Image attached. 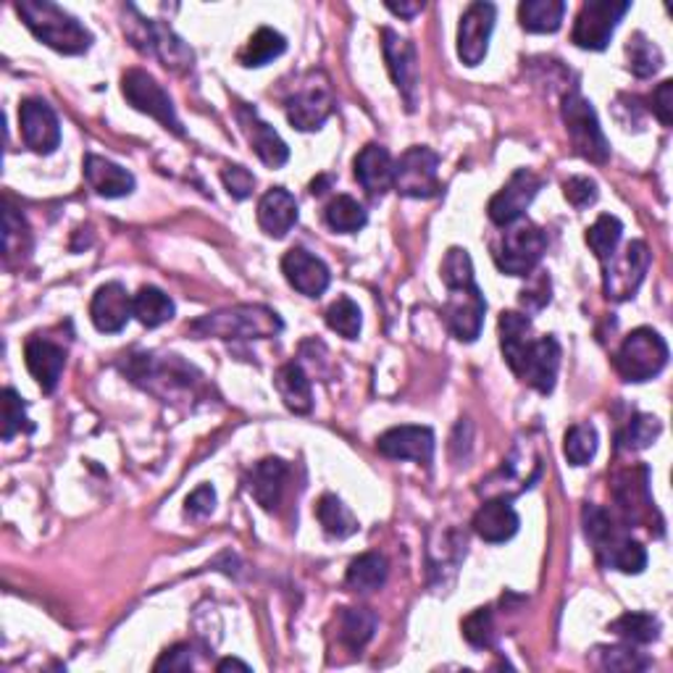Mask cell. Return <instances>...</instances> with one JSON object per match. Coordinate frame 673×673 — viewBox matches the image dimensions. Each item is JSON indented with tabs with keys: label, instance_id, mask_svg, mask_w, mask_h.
Instances as JSON below:
<instances>
[{
	"label": "cell",
	"instance_id": "cell-1",
	"mask_svg": "<svg viewBox=\"0 0 673 673\" xmlns=\"http://www.w3.org/2000/svg\"><path fill=\"white\" fill-rule=\"evenodd\" d=\"M500 347L505 364L523 385L534 387L540 394L555 390L560 368V345L553 334L532 336V319L516 310L500 316Z\"/></svg>",
	"mask_w": 673,
	"mask_h": 673
},
{
	"label": "cell",
	"instance_id": "cell-2",
	"mask_svg": "<svg viewBox=\"0 0 673 673\" xmlns=\"http://www.w3.org/2000/svg\"><path fill=\"white\" fill-rule=\"evenodd\" d=\"M442 282L448 287L442 316L452 336L461 342H476L482 334L487 300L474 280V263L465 248H450L442 261Z\"/></svg>",
	"mask_w": 673,
	"mask_h": 673
},
{
	"label": "cell",
	"instance_id": "cell-3",
	"mask_svg": "<svg viewBox=\"0 0 673 673\" xmlns=\"http://www.w3.org/2000/svg\"><path fill=\"white\" fill-rule=\"evenodd\" d=\"M16 14L27 24V29L37 40L58 50L63 56H82L93 45V35L61 5L50 0H22L16 3Z\"/></svg>",
	"mask_w": 673,
	"mask_h": 673
},
{
	"label": "cell",
	"instance_id": "cell-4",
	"mask_svg": "<svg viewBox=\"0 0 673 673\" xmlns=\"http://www.w3.org/2000/svg\"><path fill=\"white\" fill-rule=\"evenodd\" d=\"M284 323L276 310L267 306H232L200 316L187 327V332L198 340L216 336V340H271L282 334Z\"/></svg>",
	"mask_w": 673,
	"mask_h": 673
},
{
	"label": "cell",
	"instance_id": "cell-5",
	"mask_svg": "<svg viewBox=\"0 0 673 673\" xmlns=\"http://www.w3.org/2000/svg\"><path fill=\"white\" fill-rule=\"evenodd\" d=\"M563 125H566L568 140L576 155L589 161V164L603 166L611 158V142H607L603 127H600L598 114L579 90L563 95Z\"/></svg>",
	"mask_w": 673,
	"mask_h": 673
},
{
	"label": "cell",
	"instance_id": "cell-6",
	"mask_svg": "<svg viewBox=\"0 0 673 673\" xmlns=\"http://www.w3.org/2000/svg\"><path fill=\"white\" fill-rule=\"evenodd\" d=\"M547 250V237L540 226L532 222H523L519 219L516 224H510L500 237V243L495 245V263L503 274L510 276H529L532 271L540 267L542 256Z\"/></svg>",
	"mask_w": 673,
	"mask_h": 673
},
{
	"label": "cell",
	"instance_id": "cell-7",
	"mask_svg": "<svg viewBox=\"0 0 673 673\" xmlns=\"http://www.w3.org/2000/svg\"><path fill=\"white\" fill-rule=\"evenodd\" d=\"M669 364V345L656 329L639 327L621 342L616 368L624 381H647L658 377Z\"/></svg>",
	"mask_w": 673,
	"mask_h": 673
},
{
	"label": "cell",
	"instance_id": "cell-8",
	"mask_svg": "<svg viewBox=\"0 0 673 673\" xmlns=\"http://www.w3.org/2000/svg\"><path fill=\"white\" fill-rule=\"evenodd\" d=\"M129 11H132L134 22H129L127 32H129V40H132L134 48L142 50V54L158 58L166 69L177 71V74H185V71L192 69L196 56H192V50L187 48V45L179 40V37L174 35L166 24L142 19L132 5H129Z\"/></svg>",
	"mask_w": 673,
	"mask_h": 673
},
{
	"label": "cell",
	"instance_id": "cell-9",
	"mask_svg": "<svg viewBox=\"0 0 673 673\" xmlns=\"http://www.w3.org/2000/svg\"><path fill=\"white\" fill-rule=\"evenodd\" d=\"M647 269H650V250L642 239H631L621 250H613V256L603 261L605 295L618 303L629 300L645 282Z\"/></svg>",
	"mask_w": 673,
	"mask_h": 673
},
{
	"label": "cell",
	"instance_id": "cell-10",
	"mask_svg": "<svg viewBox=\"0 0 673 673\" xmlns=\"http://www.w3.org/2000/svg\"><path fill=\"white\" fill-rule=\"evenodd\" d=\"M631 11L629 0H589L574 22L571 40L581 50H605L618 22Z\"/></svg>",
	"mask_w": 673,
	"mask_h": 673
},
{
	"label": "cell",
	"instance_id": "cell-11",
	"mask_svg": "<svg viewBox=\"0 0 673 673\" xmlns=\"http://www.w3.org/2000/svg\"><path fill=\"white\" fill-rule=\"evenodd\" d=\"M121 93H125V98L132 103L140 114L153 116L158 125H164L166 129H172L174 134L182 138L185 129L177 116V108H174V103L172 98H168L166 90L161 87V84L155 82L147 71H142V69L125 71V76H121Z\"/></svg>",
	"mask_w": 673,
	"mask_h": 673
},
{
	"label": "cell",
	"instance_id": "cell-12",
	"mask_svg": "<svg viewBox=\"0 0 673 673\" xmlns=\"http://www.w3.org/2000/svg\"><path fill=\"white\" fill-rule=\"evenodd\" d=\"M439 155L426 145H413L394 164L392 187L405 198H435L439 196Z\"/></svg>",
	"mask_w": 673,
	"mask_h": 673
},
{
	"label": "cell",
	"instance_id": "cell-13",
	"mask_svg": "<svg viewBox=\"0 0 673 673\" xmlns=\"http://www.w3.org/2000/svg\"><path fill=\"white\" fill-rule=\"evenodd\" d=\"M381 50H385L387 69L398 87V93L403 95L408 111H416L418 106V84H421V69H418V54L416 45L405 37H400L398 32L385 27L381 29Z\"/></svg>",
	"mask_w": 673,
	"mask_h": 673
},
{
	"label": "cell",
	"instance_id": "cell-14",
	"mask_svg": "<svg viewBox=\"0 0 673 673\" xmlns=\"http://www.w3.org/2000/svg\"><path fill=\"white\" fill-rule=\"evenodd\" d=\"M316 80H319V74H310L308 82L287 101L290 125L300 129V132H316V129H321L334 111V95L327 76H321V82Z\"/></svg>",
	"mask_w": 673,
	"mask_h": 673
},
{
	"label": "cell",
	"instance_id": "cell-15",
	"mask_svg": "<svg viewBox=\"0 0 673 673\" xmlns=\"http://www.w3.org/2000/svg\"><path fill=\"white\" fill-rule=\"evenodd\" d=\"M540 190H542V179L536 177L532 168H519V172L508 179V185L489 200L487 213L492 224L510 226L519 222V219H523V211L532 205V200Z\"/></svg>",
	"mask_w": 673,
	"mask_h": 673
},
{
	"label": "cell",
	"instance_id": "cell-16",
	"mask_svg": "<svg viewBox=\"0 0 673 673\" xmlns=\"http://www.w3.org/2000/svg\"><path fill=\"white\" fill-rule=\"evenodd\" d=\"M19 127L22 140L32 153L50 155L61 145V121L54 108L40 98H27L19 106Z\"/></svg>",
	"mask_w": 673,
	"mask_h": 673
},
{
	"label": "cell",
	"instance_id": "cell-17",
	"mask_svg": "<svg viewBox=\"0 0 673 673\" xmlns=\"http://www.w3.org/2000/svg\"><path fill=\"white\" fill-rule=\"evenodd\" d=\"M497 9L492 3H471L458 27V56L465 67H479L487 58L489 37L495 29Z\"/></svg>",
	"mask_w": 673,
	"mask_h": 673
},
{
	"label": "cell",
	"instance_id": "cell-18",
	"mask_svg": "<svg viewBox=\"0 0 673 673\" xmlns=\"http://www.w3.org/2000/svg\"><path fill=\"white\" fill-rule=\"evenodd\" d=\"M282 274L284 280L290 282V287L306 297H321L327 293L329 282H332V274H329L327 263H323L321 258H316L314 252H308L306 248H293L284 252Z\"/></svg>",
	"mask_w": 673,
	"mask_h": 673
},
{
	"label": "cell",
	"instance_id": "cell-19",
	"mask_svg": "<svg viewBox=\"0 0 673 673\" xmlns=\"http://www.w3.org/2000/svg\"><path fill=\"white\" fill-rule=\"evenodd\" d=\"M377 448L392 461L429 463L435 456V432L429 426H394L379 437Z\"/></svg>",
	"mask_w": 673,
	"mask_h": 673
},
{
	"label": "cell",
	"instance_id": "cell-20",
	"mask_svg": "<svg viewBox=\"0 0 673 673\" xmlns=\"http://www.w3.org/2000/svg\"><path fill=\"white\" fill-rule=\"evenodd\" d=\"M132 295L121 282L101 284L95 290L93 303H90V319H93L95 329L103 334H116L127 327L132 319Z\"/></svg>",
	"mask_w": 673,
	"mask_h": 673
},
{
	"label": "cell",
	"instance_id": "cell-21",
	"mask_svg": "<svg viewBox=\"0 0 673 673\" xmlns=\"http://www.w3.org/2000/svg\"><path fill=\"white\" fill-rule=\"evenodd\" d=\"M237 121H239V127H243L250 147L256 151V155L263 161V164H267L269 168H280L287 164L290 161L287 142L276 134L274 127L267 125V121L258 116L256 108L245 106L243 103V106L237 108Z\"/></svg>",
	"mask_w": 673,
	"mask_h": 673
},
{
	"label": "cell",
	"instance_id": "cell-22",
	"mask_svg": "<svg viewBox=\"0 0 673 673\" xmlns=\"http://www.w3.org/2000/svg\"><path fill=\"white\" fill-rule=\"evenodd\" d=\"M24 361H27L29 374L43 387V392H54L63 374V366H67V351L50 342L48 336L35 334L24 345Z\"/></svg>",
	"mask_w": 673,
	"mask_h": 673
},
{
	"label": "cell",
	"instance_id": "cell-23",
	"mask_svg": "<svg viewBox=\"0 0 673 673\" xmlns=\"http://www.w3.org/2000/svg\"><path fill=\"white\" fill-rule=\"evenodd\" d=\"M355 179L371 198H381L392 187L394 177V161L387 147L377 145V142H368V145L355 155L353 161Z\"/></svg>",
	"mask_w": 673,
	"mask_h": 673
},
{
	"label": "cell",
	"instance_id": "cell-24",
	"mask_svg": "<svg viewBox=\"0 0 673 673\" xmlns=\"http://www.w3.org/2000/svg\"><path fill=\"white\" fill-rule=\"evenodd\" d=\"M84 179L93 187L95 196L101 198H127L134 192V177L125 166L114 164V161L101 158V155L90 153L84 158Z\"/></svg>",
	"mask_w": 673,
	"mask_h": 673
},
{
	"label": "cell",
	"instance_id": "cell-25",
	"mask_svg": "<svg viewBox=\"0 0 673 673\" xmlns=\"http://www.w3.org/2000/svg\"><path fill=\"white\" fill-rule=\"evenodd\" d=\"M258 224L269 237H287L297 224V200L293 192L284 187H271L267 196L258 200Z\"/></svg>",
	"mask_w": 673,
	"mask_h": 673
},
{
	"label": "cell",
	"instance_id": "cell-26",
	"mask_svg": "<svg viewBox=\"0 0 673 673\" xmlns=\"http://www.w3.org/2000/svg\"><path fill=\"white\" fill-rule=\"evenodd\" d=\"M471 527H474V532L482 536L484 542H489V545H500V542L513 540L516 532H519L521 521L519 513H516L505 500H489L476 510Z\"/></svg>",
	"mask_w": 673,
	"mask_h": 673
},
{
	"label": "cell",
	"instance_id": "cell-27",
	"mask_svg": "<svg viewBox=\"0 0 673 673\" xmlns=\"http://www.w3.org/2000/svg\"><path fill=\"white\" fill-rule=\"evenodd\" d=\"M284 479H287V465L280 458H267V461L252 465L248 489L263 510H274L280 505Z\"/></svg>",
	"mask_w": 673,
	"mask_h": 673
},
{
	"label": "cell",
	"instance_id": "cell-28",
	"mask_svg": "<svg viewBox=\"0 0 673 673\" xmlns=\"http://www.w3.org/2000/svg\"><path fill=\"white\" fill-rule=\"evenodd\" d=\"M274 387L280 392L282 403L297 416H306L314 408V390H310L308 374L297 364H284L274 374Z\"/></svg>",
	"mask_w": 673,
	"mask_h": 673
},
{
	"label": "cell",
	"instance_id": "cell-29",
	"mask_svg": "<svg viewBox=\"0 0 673 673\" xmlns=\"http://www.w3.org/2000/svg\"><path fill=\"white\" fill-rule=\"evenodd\" d=\"M563 16H566V3L563 0H523L519 5V22L527 32L534 35H553L560 29Z\"/></svg>",
	"mask_w": 673,
	"mask_h": 673
},
{
	"label": "cell",
	"instance_id": "cell-30",
	"mask_svg": "<svg viewBox=\"0 0 673 673\" xmlns=\"http://www.w3.org/2000/svg\"><path fill=\"white\" fill-rule=\"evenodd\" d=\"M174 300L158 287H140V293L132 297V314L142 327L155 329L164 327L174 319Z\"/></svg>",
	"mask_w": 673,
	"mask_h": 673
},
{
	"label": "cell",
	"instance_id": "cell-31",
	"mask_svg": "<svg viewBox=\"0 0 673 673\" xmlns=\"http://www.w3.org/2000/svg\"><path fill=\"white\" fill-rule=\"evenodd\" d=\"M387 574H390V566H387V558L379 553H364L358 555L351 566H347L345 581L353 592H374V589L385 587Z\"/></svg>",
	"mask_w": 673,
	"mask_h": 673
},
{
	"label": "cell",
	"instance_id": "cell-32",
	"mask_svg": "<svg viewBox=\"0 0 673 673\" xmlns=\"http://www.w3.org/2000/svg\"><path fill=\"white\" fill-rule=\"evenodd\" d=\"M316 519H319L321 529L332 540H347L358 532V519L351 513L345 503L336 495H323L319 505H316Z\"/></svg>",
	"mask_w": 673,
	"mask_h": 673
},
{
	"label": "cell",
	"instance_id": "cell-33",
	"mask_svg": "<svg viewBox=\"0 0 673 673\" xmlns=\"http://www.w3.org/2000/svg\"><path fill=\"white\" fill-rule=\"evenodd\" d=\"M585 532L589 536V542L594 545V553H598L600 560H607L611 550L618 545V540L624 534L618 532L616 523H613L611 513L600 508V505L589 503L585 508Z\"/></svg>",
	"mask_w": 673,
	"mask_h": 673
},
{
	"label": "cell",
	"instance_id": "cell-34",
	"mask_svg": "<svg viewBox=\"0 0 673 673\" xmlns=\"http://www.w3.org/2000/svg\"><path fill=\"white\" fill-rule=\"evenodd\" d=\"M284 50H287V40H284L280 32L271 27H261L258 32H252L248 45H245L243 54H239V63L248 69L267 67L269 61L280 58Z\"/></svg>",
	"mask_w": 673,
	"mask_h": 673
},
{
	"label": "cell",
	"instance_id": "cell-35",
	"mask_svg": "<svg viewBox=\"0 0 673 673\" xmlns=\"http://www.w3.org/2000/svg\"><path fill=\"white\" fill-rule=\"evenodd\" d=\"M323 219H327L329 229L340 232V235H355V232H361L366 226L368 213L355 198L336 196L332 203L327 205V211H323Z\"/></svg>",
	"mask_w": 673,
	"mask_h": 673
},
{
	"label": "cell",
	"instance_id": "cell-36",
	"mask_svg": "<svg viewBox=\"0 0 673 673\" xmlns=\"http://www.w3.org/2000/svg\"><path fill=\"white\" fill-rule=\"evenodd\" d=\"M377 631V616L366 607H342L340 613V639L351 650H361L371 642Z\"/></svg>",
	"mask_w": 673,
	"mask_h": 673
},
{
	"label": "cell",
	"instance_id": "cell-37",
	"mask_svg": "<svg viewBox=\"0 0 673 673\" xmlns=\"http://www.w3.org/2000/svg\"><path fill=\"white\" fill-rule=\"evenodd\" d=\"M616 637L626 639L629 645H650L660 637V621L652 613H624L607 626Z\"/></svg>",
	"mask_w": 673,
	"mask_h": 673
},
{
	"label": "cell",
	"instance_id": "cell-38",
	"mask_svg": "<svg viewBox=\"0 0 673 673\" xmlns=\"http://www.w3.org/2000/svg\"><path fill=\"white\" fill-rule=\"evenodd\" d=\"M621 237H624V224L618 222L611 213H603L592 226L587 229V245L592 248L598 261L603 263L605 258L613 256V250H618Z\"/></svg>",
	"mask_w": 673,
	"mask_h": 673
},
{
	"label": "cell",
	"instance_id": "cell-39",
	"mask_svg": "<svg viewBox=\"0 0 673 673\" xmlns=\"http://www.w3.org/2000/svg\"><path fill=\"white\" fill-rule=\"evenodd\" d=\"M626 58H629V71L634 76H639V80L658 74L660 67H663V54H660L656 43L647 40L642 32H637V35L626 43Z\"/></svg>",
	"mask_w": 673,
	"mask_h": 673
},
{
	"label": "cell",
	"instance_id": "cell-40",
	"mask_svg": "<svg viewBox=\"0 0 673 673\" xmlns=\"http://www.w3.org/2000/svg\"><path fill=\"white\" fill-rule=\"evenodd\" d=\"M323 319H327V327L332 329V332L345 336V340H358L361 327H364L361 308L355 306L351 297H336L332 306L327 308Z\"/></svg>",
	"mask_w": 673,
	"mask_h": 673
},
{
	"label": "cell",
	"instance_id": "cell-41",
	"mask_svg": "<svg viewBox=\"0 0 673 673\" xmlns=\"http://www.w3.org/2000/svg\"><path fill=\"white\" fill-rule=\"evenodd\" d=\"M660 429H663V426H660L656 416H650V413H634V418L618 435V445L624 450H645L656 442Z\"/></svg>",
	"mask_w": 673,
	"mask_h": 673
},
{
	"label": "cell",
	"instance_id": "cell-42",
	"mask_svg": "<svg viewBox=\"0 0 673 673\" xmlns=\"http://www.w3.org/2000/svg\"><path fill=\"white\" fill-rule=\"evenodd\" d=\"M568 463L571 465H587L598 452V432L592 424H574L566 432V445H563Z\"/></svg>",
	"mask_w": 673,
	"mask_h": 673
},
{
	"label": "cell",
	"instance_id": "cell-43",
	"mask_svg": "<svg viewBox=\"0 0 673 673\" xmlns=\"http://www.w3.org/2000/svg\"><path fill=\"white\" fill-rule=\"evenodd\" d=\"M598 663L603 671L637 673L650 669L652 660L631 647H598Z\"/></svg>",
	"mask_w": 673,
	"mask_h": 673
},
{
	"label": "cell",
	"instance_id": "cell-44",
	"mask_svg": "<svg viewBox=\"0 0 673 673\" xmlns=\"http://www.w3.org/2000/svg\"><path fill=\"white\" fill-rule=\"evenodd\" d=\"M3 442H11L19 432H35V424H29L27 418V403L19 398L16 390H3Z\"/></svg>",
	"mask_w": 673,
	"mask_h": 673
},
{
	"label": "cell",
	"instance_id": "cell-45",
	"mask_svg": "<svg viewBox=\"0 0 673 673\" xmlns=\"http://www.w3.org/2000/svg\"><path fill=\"white\" fill-rule=\"evenodd\" d=\"M3 250L9 261L14 256L22 258L29 250V226L22 213H16L11 205H5L3 211Z\"/></svg>",
	"mask_w": 673,
	"mask_h": 673
},
{
	"label": "cell",
	"instance_id": "cell-46",
	"mask_svg": "<svg viewBox=\"0 0 673 673\" xmlns=\"http://www.w3.org/2000/svg\"><path fill=\"white\" fill-rule=\"evenodd\" d=\"M605 566L618 568L621 574H642L647 566V550L639 545L637 540L621 536L618 545L611 550V555H607Z\"/></svg>",
	"mask_w": 673,
	"mask_h": 673
},
{
	"label": "cell",
	"instance_id": "cell-47",
	"mask_svg": "<svg viewBox=\"0 0 673 673\" xmlns=\"http://www.w3.org/2000/svg\"><path fill=\"white\" fill-rule=\"evenodd\" d=\"M463 637L474 647H489L495 637V621H492L489 607H479L463 621Z\"/></svg>",
	"mask_w": 673,
	"mask_h": 673
},
{
	"label": "cell",
	"instance_id": "cell-48",
	"mask_svg": "<svg viewBox=\"0 0 673 673\" xmlns=\"http://www.w3.org/2000/svg\"><path fill=\"white\" fill-rule=\"evenodd\" d=\"M563 196H566L574 209H589V205L598 203V182L589 177H571L563 182Z\"/></svg>",
	"mask_w": 673,
	"mask_h": 673
},
{
	"label": "cell",
	"instance_id": "cell-49",
	"mask_svg": "<svg viewBox=\"0 0 673 673\" xmlns=\"http://www.w3.org/2000/svg\"><path fill=\"white\" fill-rule=\"evenodd\" d=\"M222 182L235 200H248L256 187V177L245 166H226L222 172Z\"/></svg>",
	"mask_w": 673,
	"mask_h": 673
},
{
	"label": "cell",
	"instance_id": "cell-50",
	"mask_svg": "<svg viewBox=\"0 0 673 673\" xmlns=\"http://www.w3.org/2000/svg\"><path fill=\"white\" fill-rule=\"evenodd\" d=\"M652 114L658 116V121L663 127L673 125V82L665 80L660 82L656 87V93H652Z\"/></svg>",
	"mask_w": 673,
	"mask_h": 673
},
{
	"label": "cell",
	"instance_id": "cell-51",
	"mask_svg": "<svg viewBox=\"0 0 673 673\" xmlns=\"http://www.w3.org/2000/svg\"><path fill=\"white\" fill-rule=\"evenodd\" d=\"M196 665V658H192V647L190 645H177L172 650H166L161 656L158 663H155V671H190Z\"/></svg>",
	"mask_w": 673,
	"mask_h": 673
},
{
	"label": "cell",
	"instance_id": "cell-52",
	"mask_svg": "<svg viewBox=\"0 0 673 673\" xmlns=\"http://www.w3.org/2000/svg\"><path fill=\"white\" fill-rule=\"evenodd\" d=\"M216 508V492L211 484H200V487L187 497V513L196 516V519H205Z\"/></svg>",
	"mask_w": 673,
	"mask_h": 673
},
{
	"label": "cell",
	"instance_id": "cell-53",
	"mask_svg": "<svg viewBox=\"0 0 673 673\" xmlns=\"http://www.w3.org/2000/svg\"><path fill=\"white\" fill-rule=\"evenodd\" d=\"M521 303H523V308H532V310H540V308L547 306V303H550L547 274H542V271H540V276L534 280V287L523 290V293H521Z\"/></svg>",
	"mask_w": 673,
	"mask_h": 673
},
{
	"label": "cell",
	"instance_id": "cell-54",
	"mask_svg": "<svg viewBox=\"0 0 673 673\" xmlns=\"http://www.w3.org/2000/svg\"><path fill=\"white\" fill-rule=\"evenodd\" d=\"M387 11H392L394 16L413 19L416 14H421V11H424V3H387Z\"/></svg>",
	"mask_w": 673,
	"mask_h": 673
},
{
	"label": "cell",
	"instance_id": "cell-55",
	"mask_svg": "<svg viewBox=\"0 0 673 673\" xmlns=\"http://www.w3.org/2000/svg\"><path fill=\"white\" fill-rule=\"evenodd\" d=\"M219 671H232V669H237V671H250V665L248 663H243V660H237V658H226V660H222V663L216 665Z\"/></svg>",
	"mask_w": 673,
	"mask_h": 673
}]
</instances>
